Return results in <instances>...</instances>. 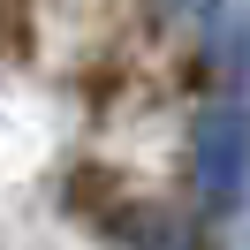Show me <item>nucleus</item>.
I'll return each instance as SVG.
<instances>
[{
    "label": "nucleus",
    "mask_w": 250,
    "mask_h": 250,
    "mask_svg": "<svg viewBox=\"0 0 250 250\" xmlns=\"http://www.w3.org/2000/svg\"><path fill=\"white\" fill-rule=\"evenodd\" d=\"M189 167H197V197L212 205V212H228L250 189V106H212L205 114Z\"/></svg>",
    "instance_id": "obj_1"
}]
</instances>
